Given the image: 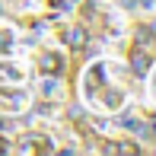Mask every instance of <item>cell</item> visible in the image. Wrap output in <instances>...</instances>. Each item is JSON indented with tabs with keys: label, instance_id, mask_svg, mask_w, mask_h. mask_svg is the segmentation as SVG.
Here are the masks:
<instances>
[{
	"label": "cell",
	"instance_id": "cell-4",
	"mask_svg": "<svg viewBox=\"0 0 156 156\" xmlns=\"http://www.w3.org/2000/svg\"><path fill=\"white\" fill-rule=\"evenodd\" d=\"M3 48H10V35H0V51Z\"/></svg>",
	"mask_w": 156,
	"mask_h": 156
},
{
	"label": "cell",
	"instance_id": "cell-1",
	"mask_svg": "<svg viewBox=\"0 0 156 156\" xmlns=\"http://www.w3.org/2000/svg\"><path fill=\"white\" fill-rule=\"evenodd\" d=\"M131 70L137 76H147V70H150V58H147L144 51H134L131 54Z\"/></svg>",
	"mask_w": 156,
	"mask_h": 156
},
{
	"label": "cell",
	"instance_id": "cell-2",
	"mask_svg": "<svg viewBox=\"0 0 156 156\" xmlns=\"http://www.w3.org/2000/svg\"><path fill=\"white\" fill-rule=\"evenodd\" d=\"M61 67H64V61L58 54H45L41 58V73H61Z\"/></svg>",
	"mask_w": 156,
	"mask_h": 156
},
{
	"label": "cell",
	"instance_id": "cell-5",
	"mask_svg": "<svg viewBox=\"0 0 156 156\" xmlns=\"http://www.w3.org/2000/svg\"><path fill=\"white\" fill-rule=\"evenodd\" d=\"M150 32H153V35H156V23H150Z\"/></svg>",
	"mask_w": 156,
	"mask_h": 156
},
{
	"label": "cell",
	"instance_id": "cell-3",
	"mask_svg": "<svg viewBox=\"0 0 156 156\" xmlns=\"http://www.w3.org/2000/svg\"><path fill=\"white\" fill-rule=\"evenodd\" d=\"M70 45H73V48H80V45H86V32H83V29H73V32H70Z\"/></svg>",
	"mask_w": 156,
	"mask_h": 156
},
{
	"label": "cell",
	"instance_id": "cell-6",
	"mask_svg": "<svg viewBox=\"0 0 156 156\" xmlns=\"http://www.w3.org/2000/svg\"><path fill=\"white\" fill-rule=\"evenodd\" d=\"M153 134H156V121H153Z\"/></svg>",
	"mask_w": 156,
	"mask_h": 156
}]
</instances>
